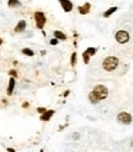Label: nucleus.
<instances>
[{
	"instance_id": "obj_8",
	"label": "nucleus",
	"mask_w": 133,
	"mask_h": 152,
	"mask_svg": "<svg viewBox=\"0 0 133 152\" xmlns=\"http://www.w3.org/2000/svg\"><path fill=\"white\" fill-rule=\"evenodd\" d=\"M54 110H47L46 113H44V114H42V115H41V121H44V123H47V121H49L51 119H52V116H53L54 115Z\"/></svg>"
},
{
	"instance_id": "obj_9",
	"label": "nucleus",
	"mask_w": 133,
	"mask_h": 152,
	"mask_svg": "<svg viewBox=\"0 0 133 152\" xmlns=\"http://www.w3.org/2000/svg\"><path fill=\"white\" fill-rule=\"evenodd\" d=\"M15 86H16V80H15V78H10L9 79V84H7V89H6V93L7 95H11L14 93V89H15Z\"/></svg>"
},
{
	"instance_id": "obj_20",
	"label": "nucleus",
	"mask_w": 133,
	"mask_h": 152,
	"mask_svg": "<svg viewBox=\"0 0 133 152\" xmlns=\"http://www.w3.org/2000/svg\"><path fill=\"white\" fill-rule=\"evenodd\" d=\"M58 42H59V41H58L57 39H52V40L49 41V43L52 45V46H56V45H58Z\"/></svg>"
},
{
	"instance_id": "obj_2",
	"label": "nucleus",
	"mask_w": 133,
	"mask_h": 152,
	"mask_svg": "<svg viewBox=\"0 0 133 152\" xmlns=\"http://www.w3.org/2000/svg\"><path fill=\"white\" fill-rule=\"evenodd\" d=\"M91 93L94 94V96L99 102H101V100H105L106 98L108 96V89L105 86H102V84H98V86H95L93 88Z\"/></svg>"
},
{
	"instance_id": "obj_7",
	"label": "nucleus",
	"mask_w": 133,
	"mask_h": 152,
	"mask_svg": "<svg viewBox=\"0 0 133 152\" xmlns=\"http://www.w3.org/2000/svg\"><path fill=\"white\" fill-rule=\"evenodd\" d=\"M90 9H91V4L90 3H85L84 5H80L78 7V11L80 15H86L90 12Z\"/></svg>"
},
{
	"instance_id": "obj_24",
	"label": "nucleus",
	"mask_w": 133,
	"mask_h": 152,
	"mask_svg": "<svg viewBox=\"0 0 133 152\" xmlns=\"http://www.w3.org/2000/svg\"><path fill=\"white\" fill-rule=\"evenodd\" d=\"M1 43H3V39H1V37H0V46H1Z\"/></svg>"
},
{
	"instance_id": "obj_19",
	"label": "nucleus",
	"mask_w": 133,
	"mask_h": 152,
	"mask_svg": "<svg viewBox=\"0 0 133 152\" xmlns=\"http://www.w3.org/2000/svg\"><path fill=\"white\" fill-rule=\"evenodd\" d=\"M46 111H47V109H46V108H37V113H40L41 115H42V114H44Z\"/></svg>"
},
{
	"instance_id": "obj_5",
	"label": "nucleus",
	"mask_w": 133,
	"mask_h": 152,
	"mask_svg": "<svg viewBox=\"0 0 133 152\" xmlns=\"http://www.w3.org/2000/svg\"><path fill=\"white\" fill-rule=\"evenodd\" d=\"M117 121L123 125H129L132 123V115L127 111H121L117 114Z\"/></svg>"
},
{
	"instance_id": "obj_23",
	"label": "nucleus",
	"mask_w": 133,
	"mask_h": 152,
	"mask_svg": "<svg viewBox=\"0 0 133 152\" xmlns=\"http://www.w3.org/2000/svg\"><path fill=\"white\" fill-rule=\"evenodd\" d=\"M28 106H30V104L26 102V103H24V104H22V108H24V109H26V108H28Z\"/></svg>"
},
{
	"instance_id": "obj_17",
	"label": "nucleus",
	"mask_w": 133,
	"mask_h": 152,
	"mask_svg": "<svg viewBox=\"0 0 133 152\" xmlns=\"http://www.w3.org/2000/svg\"><path fill=\"white\" fill-rule=\"evenodd\" d=\"M87 98H89V100H90V103H91V104H98V103H99V100L94 96V94H93L91 92L89 93V96H87Z\"/></svg>"
},
{
	"instance_id": "obj_18",
	"label": "nucleus",
	"mask_w": 133,
	"mask_h": 152,
	"mask_svg": "<svg viewBox=\"0 0 133 152\" xmlns=\"http://www.w3.org/2000/svg\"><path fill=\"white\" fill-rule=\"evenodd\" d=\"M83 61H84V63H85V64H87L89 62H90V56H89L85 51L83 52Z\"/></svg>"
},
{
	"instance_id": "obj_16",
	"label": "nucleus",
	"mask_w": 133,
	"mask_h": 152,
	"mask_svg": "<svg viewBox=\"0 0 133 152\" xmlns=\"http://www.w3.org/2000/svg\"><path fill=\"white\" fill-rule=\"evenodd\" d=\"M7 5H9L10 7H16V6H20L21 3L19 1V0H9V1H7Z\"/></svg>"
},
{
	"instance_id": "obj_13",
	"label": "nucleus",
	"mask_w": 133,
	"mask_h": 152,
	"mask_svg": "<svg viewBox=\"0 0 133 152\" xmlns=\"http://www.w3.org/2000/svg\"><path fill=\"white\" fill-rule=\"evenodd\" d=\"M77 59H78L77 52H73V53H72V57H70V66H72V67H75V66H77Z\"/></svg>"
},
{
	"instance_id": "obj_3",
	"label": "nucleus",
	"mask_w": 133,
	"mask_h": 152,
	"mask_svg": "<svg viewBox=\"0 0 133 152\" xmlns=\"http://www.w3.org/2000/svg\"><path fill=\"white\" fill-rule=\"evenodd\" d=\"M131 39V36L126 31V30H118V31L115 34V40L120 43V45H124V43H127Z\"/></svg>"
},
{
	"instance_id": "obj_25",
	"label": "nucleus",
	"mask_w": 133,
	"mask_h": 152,
	"mask_svg": "<svg viewBox=\"0 0 133 152\" xmlns=\"http://www.w3.org/2000/svg\"><path fill=\"white\" fill-rule=\"evenodd\" d=\"M40 152H44V151H43V150H41V151H40Z\"/></svg>"
},
{
	"instance_id": "obj_6",
	"label": "nucleus",
	"mask_w": 133,
	"mask_h": 152,
	"mask_svg": "<svg viewBox=\"0 0 133 152\" xmlns=\"http://www.w3.org/2000/svg\"><path fill=\"white\" fill-rule=\"evenodd\" d=\"M59 4H61L62 9L65 11V12H70L73 10V3L70 0H58Z\"/></svg>"
},
{
	"instance_id": "obj_14",
	"label": "nucleus",
	"mask_w": 133,
	"mask_h": 152,
	"mask_svg": "<svg viewBox=\"0 0 133 152\" xmlns=\"http://www.w3.org/2000/svg\"><path fill=\"white\" fill-rule=\"evenodd\" d=\"M21 52L24 53L25 56H28V57H32V56L35 55V52H33L31 48H22V50H21Z\"/></svg>"
},
{
	"instance_id": "obj_15",
	"label": "nucleus",
	"mask_w": 133,
	"mask_h": 152,
	"mask_svg": "<svg viewBox=\"0 0 133 152\" xmlns=\"http://www.w3.org/2000/svg\"><path fill=\"white\" fill-rule=\"evenodd\" d=\"M85 52L87 53L89 56H94V55H96V52H98V48H95V47H89V48H86L85 50Z\"/></svg>"
},
{
	"instance_id": "obj_11",
	"label": "nucleus",
	"mask_w": 133,
	"mask_h": 152,
	"mask_svg": "<svg viewBox=\"0 0 133 152\" xmlns=\"http://www.w3.org/2000/svg\"><path fill=\"white\" fill-rule=\"evenodd\" d=\"M53 34H54V39H57L58 41H65L66 40V35L64 32H62V31H58V30H56Z\"/></svg>"
},
{
	"instance_id": "obj_4",
	"label": "nucleus",
	"mask_w": 133,
	"mask_h": 152,
	"mask_svg": "<svg viewBox=\"0 0 133 152\" xmlns=\"http://www.w3.org/2000/svg\"><path fill=\"white\" fill-rule=\"evenodd\" d=\"M46 15H44L42 11H36L35 12V22H36V27L42 30L44 27V25H46Z\"/></svg>"
},
{
	"instance_id": "obj_1",
	"label": "nucleus",
	"mask_w": 133,
	"mask_h": 152,
	"mask_svg": "<svg viewBox=\"0 0 133 152\" xmlns=\"http://www.w3.org/2000/svg\"><path fill=\"white\" fill-rule=\"evenodd\" d=\"M118 64H120V59L115 56H108L102 61V68L106 72H113L115 69H117Z\"/></svg>"
},
{
	"instance_id": "obj_12",
	"label": "nucleus",
	"mask_w": 133,
	"mask_h": 152,
	"mask_svg": "<svg viewBox=\"0 0 133 152\" xmlns=\"http://www.w3.org/2000/svg\"><path fill=\"white\" fill-rule=\"evenodd\" d=\"M117 9H118L117 6H112V7H110L108 10H106L105 12L102 14V16H103V18H110V16H111V15H112L113 12H116V11H117Z\"/></svg>"
},
{
	"instance_id": "obj_22",
	"label": "nucleus",
	"mask_w": 133,
	"mask_h": 152,
	"mask_svg": "<svg viewBox=\"0 0 133 152\" xmlns=\"http://www.w3.org/2000/svg\"><path fill=\"white\" fill-rule=\"evenodd\" d=\"M6 152H16V151H15V148H12V147H7Z\"/></svg>"
},
{
	"instance_id": "obj_21",
	"label": "nucleus",
	"mask_w": 133,
	"mask_h": 152,
	"mask_svg": "<svg viewBox=\"0 0 133 152\" xmlns=\"http://www.w3.org/2000/svg\"><path fill=\"white\" fill-rule=\"evenodd\" d=\"M9 74L11 75L12 78H15V77H17V73H16V71H14V69H11L10 72H9Z\"/></svg>"
},
{
	"instance_id": "obj_10",
	"label": "nucleus",
	"mask_w": 133,
	"mask_h": 152,
	"mask_svg": "<svg viewBox=\"0 0 133 152\" xmlns=\"http://www.w3.org/2000/svg\"><path fill=\"white\" fill-rule=\"evenodd\" d=\"M25 28H26V21L25 20H21V21L17 22V25L15 26V32H17V34L24 32Z\"/></svg>"
}]
</instances>
